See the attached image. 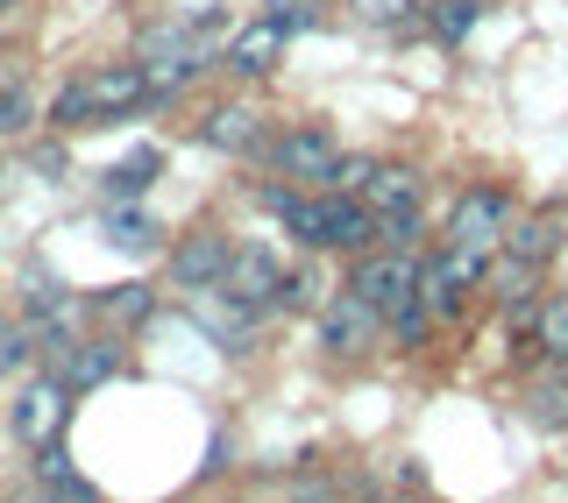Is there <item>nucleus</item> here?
I'll use <instances>...</instances> for the list:
<instances>
[{
    "label": "nucleus",
    "mask_w": 568,
    "mask_h": 503,
    "mask_svg": "<svg viewBox=\"0 0 568 503\" xmlns=\"http://www.w3.org/2000/svg\"><path fill=\"white\" fill-rule=\"evenodd\" d=\"M277 284H284V269H277L271 248H235V256H227V277H221L227 298H242V305H277Z\"/></svg>",
    "instance_id": "9d476101"
},
{
    "label": "nucleus",
    "mask_w": 568,
    "mask_h": 503,
    "mask_svg": "<svg viewBox=\"0 0 568 503\" xmlns=\"http://www.w3.org/2000/svg\"><path fill=\"white\" fill-rule=\"evenodd\" d=\"M363 206H369V213H405V206H419V171H413V164H377V171H369V185H363Z\"/></svg>",
    "instance_id": "dca6fc26"
},
{
    "label": "nucleus",
    "mask_w": 568,
    "mask_h": 503,
    "mask_svg": "<svg viewBox=\"0 0 568 503\" xmlns=\"http://www.w3.org/2000/svg\"><path fill=\"white\" fill-rule=\"evenodd\" d=\"M93 312H100L114 333H121V327H150V312H156V291H150V284H135V277H129V284H106V291L93 298Z\"/></svg>",
    "instance_id": "f3484780"
},
{
    "label": "nucleus",
    "mask_w": 568,
    "mask_h": 503,
    "mask_svg": "<svg viewBox=\"0 0 568 503\" xmlns=\"http://www.w3.org/2000/svg\"><path fill=\"white\" fill-rule=\"evenodd\" d=\"M50 503H100V490L85 475H64V482H50Z\"/></svg>",
    "instance_id": "2f4dec72"
},
{
    "label": "nucleus",
    "mask_w": 568,
    "mask_h": 503,
    "mask_svg": "<svg viewBox=\"0 0 568 503\" xmlns=\"http://www.w3.org/2000/svg\"><path fill=\"white\" fill-rule=\"evenodd\" d=\"M50 121H58V129L71 135V129H100V106H93V85H64L58 93V106H50Z\"/></svg>",
    "instance_id": "a211bd4d"
},
{
    "label": "nucleus",
    "mask_w": 568,
    "mask_h": 503,
    "mask_svg": "<svg viewBox=\"0 0 568 503\" xmlns=\"http://www.w3.org/2000/svg\"><path fill=\"white\" fill-rule=\"evenodd\" d=\"M413 235H419V206H405V213H377V242L413 248Z\"/></svg>",
    "instance_id": "a878e982"
},
{
    "label": "nucleus",
    "mask_w": 568,
    "mask_h": 503,
    "mask_svg": "<svg viewBox=\"0 0 568 503\" xmlns=\"http://www.w3.org/2000/svg\"><path fill=\"white\" fill-rule=\"evenodd\" d=\"M284 43H292V35H284L271 14H256V22H242L227 35V71H235V79H263V71H277Z\"/></svg>",
    "instance_id": "1a4fd4ad"
},
{
    "label": "nucleus",
    "mask_w": 568,
    "mask_h": 503,
    "mask_svg": "<svg viewBox=\"0 0 568 503\" xmlns=\"http://www.w3.org/2000/svg\"><path fill=\"white\" fill-rule=\"evenodd\" d=\"M390 340H405V348H419V333H426V291H413L405 305H390Z\"/></svg>",
    "instance_id": "b1692460"
},
{
    "label": "nucleus",
    "mask_w": 568,
    "mask_h": 503,
    "mask_svg": "<svg viewBox=\"0 0 568 503\" xmlns=\"http://www.w3.org/2000/svg\"><path fill=\"white\" fill-rule=\"evenodd\" d=\"M476 22H484V0H434V35L440 43H462Z\"/></svg>",
    "instance_id": "6ab92c4d"
},
{
    "label": "nucleus",
    "mask_w": 568,
    "mask_h": 503,
    "mask_svg": "<svg viewBox=\"0 0 568 503\" xmlns=\"http://www.w3.org/2000/svg\"><path fill=\"white\" fill-rule=\"evenodd\" d=\"M532 333H540V348L561 362V355H568V298H547L540 312H532Z\"/></svg>",
    "instance_id": "412c9836"
},
{
    "label": "nucleus",
    "mask_w": 568,
    "mask_h": 503,
    "mask_svg": "<svg viewBox=\"0 0 568 503\" xmlns=\"http://www.w3.org/2000/svg\"><path fill=\"white\" fill-rule=\"evenodd\" d=\"M114 369H121L114 340H71V348H64V390H100Z\"/></svg>",
    "instance_id": "4468645a"
},
{
    "label": "nucleus",
    "mask_w": 568,
    "mask_h": 503,
    "mask_svg": "<svg viewBox=\"0 0 568 503\" xmlns=\"http://www.w3.org/2000/svg\"><path fill=\"white\" fill-rule=\"evenodd\" d=\"M150 171H156V150H142V156H129V164L106 171V192H114V199H135V192L150 185Z\"/></svg>",
    "instance_id": "5701e85b"
},
{
    "label": "nucleus",
    "mask_w": 568,
    "mask_h": 503,
    "mask_svg": "<svg viewBox=\"0 0 568 503\" xmlns=\"http://www.w3.org/2000/svg\"><path fill=\"white\" fill-rule=\"evenodd\" d=\"M29 362V327H0V369H22Z\"/></svg>",
    "instance_id": "7c9ffc66"
},
{
    "label": "nucleus",
    "mask_w": 568,
    "mask_h": 503,
    "mask_svg": "<svg viewBox=\"0 0 568 503\" xmlns=\"http://www.w3.org/2000/svg\"><path fill=\"white\" fill-rule=\"evenodd\" d=\"M377 327H384L377 305L363 291H342V298H327V312H320V348L327 355H363V348H377Z\"/></svg>",
    "instance_id": "39448f33"
},
{
    "label": "nucleus",
    "mask_w": 568,
    "mask_h": 503,
    "mask_svg": "<svg viewBox=\"0 0 568 503\" xmlns=\"http://www.w3.org/2000/svg\"><path fill=\"white\" fill-rule=\"evenodd\" d=\"M85 85H93L100 129H106V121H114V114H129L135 100H150V79H142V64H100V71H93V79H85Z\"/></svg>",
    "instance_id": "ddd939ff"
},
{
    "label": "nucleus",
    "mask_w": 568,
    "mask_h": 503,
    "mask_svg": "<svg viewBox=\"0 0 568 503\" xmlns=\"http://www.w3.org/2000/svg\"><path fill=\"white\" fill-rule=\"evenodd\" d=\"M532 419L540 425H568V376H547V383H532Z\"/></svg>",
    "instance_id": "4be33fe9"
},
{
    "label": "nucleus",
    "mask_w": 568,
    "mask_h": 503,
    "mask_svg": "<svg viewBox=\"0 0 568 503\" xmlns=\"http://www.w3.org/2000/svg\"><path fill=\"white\" fill-rule=\"evenodd\" d=\"M106 242L142 256V248H156V220H150V213H106Z\"/></svg>",
    "instance_id": "aec40b11"
},
{
    "label": "nucleus",
    "mask_w": 568,
    "mask_h": 503,
    "mask_svg": "<svg viewBox=\"0 0 568 503\" xmlns=\"http://www.w3.org/2000/svg\"><path fill=\"white\" fill-rule=\"evenodd\" d=\"M227 256H235V248H227L221 235H213V227H200V235H185L171 248V277L185 284V291H221V277H227Z\"/></svg>",
    "instance_id": "6e6552de"
},
{
    "label": "nucleus",
    "mask_w": 568,
    "mask_h": 503,
    "mask_svg": "<svg viewBox=\"0 0 568 503\" xmlns=\"http://www.w3.org/2000/svg\"><path fill=\"white\" fill-rule=\"evenodd\" d=\"M206 142L221 156H256L263 142H271V129H263L256 106H213V114H206Z\"/></svg>",
    "instance_id": "f8f14e48"
},
{
    "label": "nucleus",
    "mask_w": 568,
    "mask_h": 503,
    "mask_svg": "<svg viewBox=\"0 0 568 503\" xmlns=\"http://www.w3.org/2000/svg\"><path fill=\"white\" fill-rule=\"evenodd\" d=\"M271 156H277L284 177H306V185H334V164H342V150H334L327 129H292V135H277Z\"/></svg>",
    "instance_id": "0eeeda50"
},
{
    "label": "nucleus",
    "mask_w": 568,
    "mask_h": 503,
    "mask_svg": "<svg viewBox=\"0 0 568 503\" xmlns=\"http://www.w3.org/2000/svg\"><path fill=\"white\" fill-rule=\"evenodd\" d=\"M64 419H71V390H64V376H36V383H22V398H14V440H22V446L58 440V433H64Z\"/></svg>",
    "instance_id": "7ed1b4c3"
},
{
    "label": "nucleus",
    "mask_w": 568,
    "mask_h": 503,
    "mask_svg": "<svg viewBox=\"0 0 568 503\" xmlns=\"http://www.w3.org/2000/svg\"><path fill=\"white\" fill-rule=\"evenodd\" d=\"M484 269H490V256H476V248H440L434 263H419V291H426V305L434 312H462V298L484 284Z\"/></svg>",
    "instance_id": "f03ea898"
},
{
    "label": "nucleus",
    "mask_w": 568,
    "mask_h": 503,
    "mask_svg": "<svg viewBox=\"0 0 568 503\" xmlns=\"http://www.w3.org/2000/svg\"><path fill=\"white\" fill-rule=\"evenodd\" d=\"M369 171H377L369 156H342V164H334V185H327V192H363V185H369Z\"/></svg>",
    "instance_id": "c85d7f7f"
},
{
    "label": "nucleus",
    "mask_w": 568,
    "mask_h": 503,
    "mask_svg": "<svg viewBox=\"0 0 568 503\" xmlns=\"http://www.w3.org/2000/svg\"><path fill=\"white\" fill-rule=\"evenodd\" d=\"M363 242H377V213L355 206L348 192H327V199H320V235H313V248H363Z\"/></svg>",
    "instance_id": "9b49d317"
},
{
    "label": "nucleus",
    "mask_w": 568,
    "mask_h": 503,
    "mask_svg": "<svg viewBox=\"0 0 568 503\" xmlns=\"http://www.w3.org/2000/svg\"><path fill=\"white\" fill-rule=\"evenodd\" d=\"M313 298H320V277H313V269H284L277 305H313Z\"/></svg>",
    "instance_id": "cd10ccee"
},
{
    "label": "nucleus",
    "mask_w": 568,
    "mask_h": 503,
    "mask_svg": "<svg viewBox=\"0 0 568 503\" xmlns=\"http://www.w3.org/2000/svg\"><path fill=\"white\" fill-rule=\"evenodd\" d=\"M497 248L540 269V263H547V256L561 248V220H547V213H526V220H505V242H497Z\"/></svg>",
    "instance_id": "2eb2a0df"
},
{
    "label": "nucleus",
    "mask_w": 568,
    "mask_h": 503,
    "mask_svg": "<svg viewBox=\"0 0 568 503\" xmlns=\"http://www.w3.org/2000/svg\"><path fill=\"white\" fill-rule=\"evenodd\" d=\"M348 8H355V22H369V29H398L419 0H348Z\"/></svg>",
    "instance_id": "393cba45"
},
{
    "label": "nucleus",
    "mask_w": 568,
    "mask_h": 503,
    "mask_svg": "<svg viewBox=\"0 0 568 503\" xmlns=\"http://www.w3.org/2000/svg\"><path fill=\"white\" fill-rule=\"evenodd\" d=\"M263 14H271V22H277L284 35H298V29H313V22H320V14H313V0H271Z\"/></svg>",
    "instance_id": "bb28decb"
},
{
    "label": "nucleus",
    "mask_w": 568,
    "mask_h": 503,
    "mask_svg": "<svg viewBox=\"0 0 568 503\" xmlns=\"http://www.w3.org/2000/svg\"><path fill=\"white\" fill-rule=\"evenodd\" d=\"M29 129V93H0V135H22Z\"/></svg>",
    "instance_id": "c756f323"
},
{
    "label": "nucleus",
    "mask_w": 568,
    "mask_h": 503,
    "mask_svg": "<svg viewBox=\"0 0 568 503\" xmlns=\"http://www.w3.org/2000/svg\"><path fill=\"white\" fill-rule=\"evenodd\" d=\"M135 64H142V79H150V93H178V85H192L206 71V50H200V35H185V29H150L135 43Z\"/></svg>",
    "instance_id": "f257e3e1"
},
{
    "label": "nucleus",
    "mask_w": 568,
    "mask_h": 503,
    "mask_svg": "<svg viewBox=\"0 0 568 503\" xmlns=\"http://www.w3.org/2000/svg\"><path fill=\"white\" fill-rule=\"evenodd\" d=\"M348 291H363L377 312H390V305H405L419 291V263H413V248H384V256H369V263H355V284Z\"/></svg>",
    "instance_id": "423d86ee"
},
{
    "label": "nucleus",
    "mask_w": 568,
    "mask_h": 503,
    "mask_svg": "<svg viewBox=\"0 0 568 503\" xmlns=\"http://www.w3.org/2000/svg\"><path fill=\"white\" fill-rule=\"evenodd\" d=\"M505 220H511L505 192L476 185V192H462L455 213H448V242H455V248H476V256H490V248L505 242Z\"/></svg>",
    "instance_id": "20e7f679"
},
{
    "label": "nucleus",
    "mask_w": 568,
    "mask_h": 503,
    "mask_svg": "<svg viewBox=\"0 0 568 503\" xmlns=\"http://www.w3.org/2000/svg\"><path fill=\"white\" fill-rule=\"evenodd\" d=\"M0 8H14V0H0Z\"/></svg>",
    "instance_id": "473e14b6"
}]
</instances>
